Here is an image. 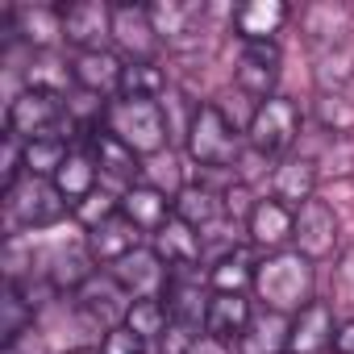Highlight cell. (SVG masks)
I'll list each match as a JSON object with an SVG mask.
<instances>
[{
	"label": "cell",
	"instance_id": "1",
	"mask_svg": "<svg viewBox=\"0 0 354 354\" xmlns=\"http://www.w3.org/2000/svg\"><path fill=\"white\" fill-rule=\"evenodd\" d=\"M313 292H317V275H313V263L300 250H279V254L259 259L254 296H259L263 308H271L279 317H296L300 308L313 304Z\"/></svg>",
	"mask_w": 354,
	"mask_h": 354
},
{
	"label": "cell",
	"instance_id": "2",
	"mask_svg": "<svg viewBox=\"0 0 354 354\" xmlns=\"http://www.w3.org/2000/svg\"><path fill=\"white\" fill-rule=\"evenodd\" d=\"M104 129L125 142L133 154H146V158H158L167 150V138H171V121H167V109L158 100H138V96H117L104 104Z\"/></svg>",
	"mask_w": 354,
	"mask_h": 354
},
{
	"label": "cell",
	"instance_id": "3",
	"mask_svg": "<svg viewBox=\"0 0 354 354\" xmlns=\"http://www.w3.org/2000/svg\"><path fill=\"white\" fill-rule=\"evenodd\" d=\"M188 154L209 167V171H225L242 158V138H238V125L217 109V104H196L192 117H188Z\"/></svg>",
	"mask_w": 354,
	"mask_h": 354
},
{
	"label": "cell",
	"instance_id": "4",
	"mask_svg": "<svg viewBox=\"0 0 354 354\" xmlns=\"http://www.w3.org/2000/svg\"><path fill=\"white\" fill-rule=\"evenodd\" d=\"M67 213H71V205L63 201V192L55 188V180H38V175H26L21 184H13V188L5 192V221H9L13 234L59 225Z\"/></svg>",
	"mask_w": 354,
	"mask_h": 354
},
{
	"label": "cell",
	"instance_id": "5",
	"mask_svg": "<svg viewBox=\"0 0 354 354\" xmlns=\"http://www.w3.org/2000/svg\"><path fill=\"white\" fill-rule=\"evenodd\" d=\"M300 138V104L288 96H271L263 104H254L250 125H246V142L254 154L263 158H279L292 150V142Z\"/></svg>",
	"mask_w": 354,
	"mask_h": 354
},
{
	"label": "cell",
	"instance_id": "6",
	"mask_svg": "<svg viewBox=\"0 0 354 354\" xmlns=\"http://www.w3.org/2000/svg\"><path fill=\"white\" fill-rule=\"evenodd\" d=\"M71 129V113L63 104V96H46V92H34L26 88L13 104H9V133L21 138V142H42V138H63Z\"/></svg>",
	"mask_w": 354,
	"mask_h": 354
},
{
	"label": "cell",
	"instance_id": "7",
	"mask_svg": "<svg viewBox=\"0 0 354 354\" xmlns=\"http://www.w3.org/2000/svg\"><path fill=\"white\" fill-rule=\"evenodd\" d=\"M71 304H75V313L88 321V325H96V329H117V325H125V313H129V292L113 279V275H92L88 283H80L75 292H71Z\"/></svg>",
	"mask_w": 354,
	"mask_h": 354
},
{
	"label": "cell",
	"instance_id": "8",
	"mask_svg": "<svg viewBox=\"0 0 354 354\" xmlns=\"http://www.w3.org/2000/svg\"><path fill=\"white\" fill-rule=\"evenodd\" d=\"M150 9V21H154V34L167 50H196L201 46V30H205V5L201 0H154Z\"/></svg>",
	"mask_w": 354,
	"mask_h": 354
},
{
	"label": "cell",
	"instance_id": "9",
	"mask_svg": "<svg viewBox=\"0 0 354 354\" xmlns=\"http://www.w3.org/2000/svg\"><path fill=\"white\" fill-rule=\"evenodd\" d=\"M209 300H213V292H205V283H201L196 271H171V283L162 292V304L171 313L175 333L201 337L205 333V317H209Z\"/></svg>",
	"mask_w": 354,
	"mask_h": 354
},
{
	"label": "cell",
	"instance_id": "10",
	"mask_svg": "<svg viewBox=\"0 0 354 354\" xmlns=\"http://www.w3.org/2000/svg\"><path fill=\"white\" fill-rule=\"evenodd\" d=\"M300 34L313 46V55L337 50L354 42V9L350 5H333V0H321V5H308L300 13Z\"/></svg>",
	"mask_w": 354,
	"mask_h": 354
},
{
	"label": "cell",
	"instance_id": "11",
	"mask_svg": "<svg viewBox=\"0 0 354 354\" xmlns=\"http://www.w3.org/2000/svg\"><path fill=\"white\" fill-rule=\"evenodd\" d=\"M109 275L129 292V300H162V292L171 283V267L154 254V246H138L133 254L113 263Z\"/></svg>",
	"mask_w": 354,
	"mask_h": 354
},
{
	"label": "cell",
	"instance_id": "12",
	"mask_svg": "<svg viewBox=\"0 0 354 354\" xmlns=\"http://www.w3.org/2000/svg\"><path fill=\"white\" fill-rule=\"evenodd\" d=\"M104 38H113V5L104 0H75L63 9V42L80 50H104Z\"/></svg>",
	"mask_w": 354,
	"mask_h": 354
},
{
	"label": "cell",
	"instance_id": "13",
	"mask_svg": "<svg viewBox=\"0 0 354 354\" xmlns=\"http://www.w3.org/2000/svg\"><path fill=\"white\" fill-rule=\"evenodd\" d=\"M234 84L254 96L259 104L275 96V84H279V46L275 42H242V55H238V67H234Z\"/></svg>",
	"mask_w": 354,
	"mask_h": 354
},
{
	"label": "cell",
	"instance_id": "14",
	"mask_svg": "<svg viewBox=\"0 0 354 354\" xmlns=\"http://www.w3.org/2000/svg\"><path fill=\"white\" fill-rule=\"evenodd\" d=\"M292 246L317 263V259H329L337 250V213L325 205V201H308L296 209V234H292Z\"/></svg>",
	"mask_w": 354,
	"mask_h": 354
},
{
	"label": "cell",
	"instance_id": "15",
	"mask_svg": "<svg viewBox=\"0 0 354 354\" xmlns=\"http://www.w3.org/2000/svg\"><path fill=\"white\" fill-rule=\"evenodd\" d=\"M292 234H296V209H288V205L275 201V196L254 205V213H250V221H246L250 246H259V250H267V254H279V250H288Z\"/></svg>",
	"mask_w": 354,
	"mask_h": 354
},
{
	"label": "cell",
	"instance_id": "16",
	"mask_svg": "<svg viewBox=\"0 0 354 354\" xmlns=\"http://www.w3.org/2000/svg\"><path fill=\"white\" fill-rule=\"evenodd\" d=\"M113 42L129 55V63H150L158 34L146 5H113Z\"/></svg>",
	"mask_w": 354,
	"mask_h": 354
},
{
	"label": "cell",
	"instance_id": "17",
	"mask_svg": "<svg viewBox=\"0 0 354 354\" xmlns=\"http://www.w3.org/2000/svg\"><path fill=\"white\" fill-rule=\"evenodd\" d=\"M154 254L171 267V271H196L201 259H205V238L184 225L180 217H171L158 234H154Z\"/></svg>",
	"mask_w": 354,
	"mask_h": 354
},
{
	"label": "cell",
	"instance_id": "18",
	"mask_svg": "<svg viewBox=\"0 0 354 354\" xmlns=\"http://www.w3.org/2000/svg\"><path fill=\"white\" fill-rule=\"evenodd\" d=\"M121 71L125 63L113 50H80L71 59V75L88 96H113V92L121 96Z\"/></svg>",
	"mask_w": 354,
	"mask_h": 354
},
{
	"label": "cell",
	"instance_id": "19",
	"mask_svg": "<svg viewBox=\"0 0 354 354\" xmlns=\"http://www.w3.org/2000/svg\"><path fill=\"white\" fill-rule=\"evenodd\" d=\"M121 217H129L142 234L154 238V234L175 217V205L167 201L162 188H154V184H133V188L121 192Z\"/></svg>",
	"mask_w": 354,
	"mask_h": 354
},
{
	"label": "cell",
	"instance_id": "20",
	"mask_svg": "<svg viewBox=\"0 0 354 354\" xmlns=\"http://www.w3.org/2000/svg\"><path fill=\"white\" fill-rule=\"evenodd\" d=\"M317 180H321V175H317V162H313V158L288 154V158H279V167H275V175H271V196L283 201L288 209H300V205L313 201Z\"/></svg>",
	"mask_w": 354,
	"mask_h": 354
},
{
	"label": "cell",
	"instance_id": "21",
	"mask_svg": "<svg viewBox=\"0 0 354 354\" xmlns=\"http://www.w3.org/2000/svg\"><path fill=\"white\" fill-rule=\"evenodd\" d=\"M171 205H175V217H180L184 225H192L196 234H205L217 221H225V196L217 188H209V184H184L171 196Z\"/></svg>",
	"mask_w": 354,
	"mask_h": 354
},
{
	"label": "cell",
	"instance_id": "22",
	"mask_svg": "<svg viewBox=\"0 0 354 354\" xmlns=\"http://www.w3.org/2000/svg\"><path fill=\"white\" fill-rule=\"evenodd\" d=\"M13 13V38L30 42L34 50H55L63 42V9L59 5H21Z\"/></svg>",
	"mask_w": 354,
	"mask_h": 354
},
{
	"label": "cell",
	"instance_id": "23",
	"mask_svg": "<svg viewBox=\"0 0 354 354\" xmlns=\"http://www.w3.org/2000/svg\"><path fill=\"white\" fill-rule=\"evenodd\" d=\"M88 250H92V259L96 263H104V267H113V263H121L125 254H133L138 246H142V230L129 221V217H109V221H100L96 230H88V242H84Z\"/></svg>",
	"mask_w": 354,
	"mask_h": 354
},
{
	"label": "cell",
	"instance_id": "24",
	"mask_svg": "<svg viewBox=\"0 0 354 354\" xmlns=\"http://www.w3.org/2000/svg\"><path fill=\"white\" fill-rule=\"evenodd\" d=\"M333 313H329V304H321V300H313L308 308H300L296 317H292V333H288V354H321V350H329V342H333Z\"/></svg>",
	"mask_w": 354,
	"mask_h": 354
},
{
	"label": "cell",
	"instance_id": "25",
	"mask_svg": "<svg viewBox=\"0 0 354 354\" xmlns=\"http://www.w3.org/2000/svg\"><path fill=\"white\" fill-rule=\"evenodd\" d=\"M288 17H292V9L283 0H250V5L234 9V30L242 42H275V34L283 30Z\"/></svg>",
	"mask_w": 354,
	"mask_h": 354
},
{
	"label": "cell",
	"instance_id": "26",
	"mask_svg": "<svg viewBox=\"0 0 354 354\" xmlns=\"http://www.w3.org/2000/svg\"><path fill=\"white\" fill-rule=\"evenodd\" d=\"M250 317H254V308H250L246 292H213L209 317H205V333H213V337H221V342L234 346V342L246 333Z\"/></svg>",
	"mask_w": 354,
	"mask_h": 354
},
{
	"label": "cell",
	"instance_id": "27",
	"mask_svg": "<svg viewBox=\"0 0 354 354\" xmlns=\"http://www.w3.org/2000/svg\"><path fill=\"white\" fill-rule=\"evenodd\" d=\"M92 158H96V167H100V175L104 180H113V184H121V188H133L138 184V154L125 146V142H117L109 129H92Z\"/></svg>",
	"mask_w": 354,
	"mask_h": 354
},
{
	"label": "cell",
	"instance_id": "28",
	"mask_svg": "<svg viewBox=\"0 0 354 354\" xmlns=\"http://www.w3.org/2000/svg\"><path fill=\"white\" fill-rule=\"evenodd\" d=\"M92 250L88 246H59L46 254V267H42V279L55 288V292H75L80 283H88L96 271H92Z\"/></svg>",
	"mask_w": 354,
	"mask_h": 354
},
{
	"label": "cell",
	"instance_id": "29",
	"mask_svg": "<svg viewBox=\"0 0 354 354\" xmlns=\"http://www.w3.org/2000/svg\"><path fill=\"white\" fill-rule=\"evenodd\" d=\"M288 333H292V317L263 308L250 317L246 333L238 337V354H288Z\"/></svg>",
	"mask_w": 354,
	"mask_h": 354
},
{
	"label": "cell",
	"instance_id": "30",
	"mask_svg": "<svg viewBox=\"0 0 354 354\" xmlns=\"http://www.w3.org/2000/svg\"><path fill=\"white\" fill-rule=\"evenodd\" d=\"M313 84L325 96H350L354 100V42L313 55Z\"/></svg>",
	"mask_w": 354,
	"mask_h": 354
},
{
	"label": "cell",
	"instance_id": "31",
	"mask_svg": "<svg viewBox=\"0 0 354 354\" xmlns=\"http://www.w3.org/2000/svg\"><path fill=\"white\" fill-rule=\"evenodd\" d=\"M96 180H100V167H96L92 150H75V146H71L67 162L55 171V188L63 192V201H67L71 209H75L84 196H92V192H96Z\"/></svg>",
	"mask_w": 354,
	"mask_h": 354
},
{
	"label": "cell",
	"instance_id": "32",
	"mask_svg": "<svg viewBox=\"0 0 354 354\" xmlns=\"http://www.w3.org/2000/svg\"><path fill=\"white\" fill-rule=\"evenodd\" d=\"M26 84H30L34 92L63 96V92H67V84H75V75H71V63H63L55 50H34L30 71H26Z\"/></svg>",
	"mask_w": 354,
	"mask_h": 354
},
{
	"label": "cell",
	"instance_id": "33",
	"mask_svg": "<svg viewBox=\"0 0 354 354\" xmlns=\"http://www.w3.org/2000/svg\"><path fill=\"white\" fill-rule=\"evenodd\" d=\"M254 259L246 254V250H234V254H221L217 263H213V271H209V288L213 292H246V288H254Z\"/></svg>",
	"mask_w": 354,
	"mask_h": 354
},
{
	"label": "cell",
	"instance_id": "34",
	"mask_svg": "<svg viewBox=\"0 0 354 354\" xmlns=\"http://www.w3.org/2000/svg\"><path fill=\"white\" fill-rule=\"evenodd\" d=\"M125 329H133L142 342H154V337H167V329H175V325H171V313L162 300H133L125 313Z\"/></svg>",
	"mask_w": 354,
	"mask_h": 354
},
{
	"label": "cell",
	"instance_id": "35",
	"mask_svg": "<svg viewBox=\"0 0 354 354\" xmlns=\"http://www.w3.org/2000/svg\"><path fill=\"white\" fill-rule=\"evenodd\" d=\"M313 117H317V125H321L325 133H333V138H354V100H350V96H325V92H317Z\"/></svg>",
	"mask_w": 354,
	"mask_h": 354
},
{
	"label": "cell",
	"instance_id": "36",
	"mask_svg": "<svg viewBox=\"0 0 354 354\" xmlns=\"http://www.w3.org/2000/svg\"><path fill=\"white\" fill-rule=\"evenodd\" d=\"M71 146L63 138H42V142H26V175L38 180H55V171L67 162Z\"/></svg>",
	"mask_w": 354,
	"mask_h": 354
},
{
	"label": "cell",
	"instance_id": "37",
	"mask_svg": "<svg viewBox=\"0 0 354 354\" xmlns=\"http://www.w3.org/2000/svg\"><path fill=\"white\" fill-rule=\"evenodd\" d=\"M167 88V75L150 63H125L121 71V96H138V100H158Z\"/></svg>",
	"mask_w": 354,
	"mask_h": 354
},
{
	"label": "cell",
	"instance_id": "38",
	"mask_svg": "<svg viewBox=\"0 0 354 354\" xmlns=\"http://www.w3.org/2000/svg\"><path fill=\"white\" fill-rule=\"evenodd\" d=\"M0 308H5V313H0V337H5V342H13V337H21V333L34 329V304H30L13 283L5 288V300H0Z\"/></svg>",
	"mask_w": 354,
	"mask_h": 354
},
{
	"label": "cell",
	"instance_id": "39",
	"mask_svg": "<svg viewBox=\"0 0 354 354\" xmlns=\"http://www.w3.org/2000/svg\"><path fill=\"white\" fill-rule=\"evenodd\" d=\"M88 230H96L100 221H109V217H117L121 213V196H113V192H104V188H96L92 196H84L75 209H71Z\"/></svg>",
	"mask_w": 354,
	"mask_h": 354
},
{
	"label": "cell",
	"instance_id": "40",
	"mask_svg": "<svg viewBox=\"0 0 354 354\" xmlns=\"http://www.w3.org/2000/svg\"><path fill=\"white\" fill-rule=\"evenodd\" d=\"M313 162L317 175H354V138H333V146Z\"/></svg>",
	"mask_w": 354,
	"mask_h": 354
},
{
	"label": "cell",
	"instance_id": "41",
	"mask_svg": "<svg viewBox=\"0 0 354 354\" xmlns=\"http://www.w3.org/2000/svg\"><path fill=\"white\" fill-rule=\"evenodd\" d=\"M100 354H146V342H142L133 329L117 325V329H109V333H104V342H100Z\"/></svg>",
	"mask_w": 354,
	"mask_h": 354
},
{
	"label": "cell",
	"instance_id": "42",
	"mask_svg": "<svg viewBox=\"0 0 354 354\" xmlns=\"http://www.w3.org/2000/svg\"><path fill=\"white\" fill-rule=\"evenodd\" d=\"M184 354H234V346L221 342V337H213V333H201V337L184 342Z\"/></svg>",
	"mask_w": 354,
	"mask_h": 354
},
{
	"label": "cell",
	"instance_id": "43",
	"mask_svg": "<svg viewBox=\"0 0 354 354\" xmlns=\"http://www.w3.org/2000/svg\"><path fill=\"white\" fill-rule=\"evenodd\" d=\"M5 354H46V346H42L38 329H30V333H21V337L5 342Z\"/></svg>",
	"mask_w": 354,
	"mask_h": 354
},
{
	"label": "cell",
	"instance_id": "44",
	"mask_svg": "<svg viewBox=\"0 0 354 354\" xmlns=\"http://www.w3.org/2000/svg\"><path fill=\"white\" fill-rule=\"evenodd\" d=\"M333 354H354V317H346L337 329H333V342H329Z\"/></svg>",
	"mask_w": 354,
	"mask_h": 354
},
{
	"label": "cell",
	"instance_id": "45",
	"mask_svg": "<svg viewBox=\"0 0 354 354\" xmlns=\"http://www.w3.org/2000/svg\"><path fill=\"white\" fill-rule=\"evenodd\" d=\"M67 354H100V350H88V346H80V350H67Z\"/></svg>",
	"mask_w": 354,
	"mask_h": 354
}]
</instances>
